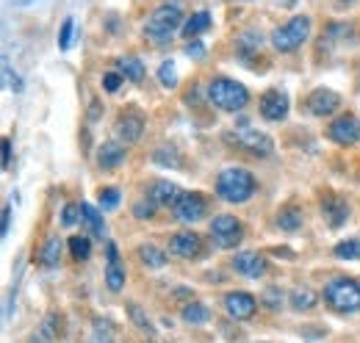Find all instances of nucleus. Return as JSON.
<instances>
[{"label":"nucleus","mask_w":360,"mask_h":343,"mask_svg":"<svg viewBox=\"0 0 360 343\" xmlns=\"http://www.w3.org/2000/svg\"><path fill=\"white\" fill-rule=\"evenodd\" d=\"M180 28H183V14H180L178 6H158L144 25V37L155 47H164V44L172 42V37Z\"/></svg>","instance_id":"f257e3e1"},{"label":"nucleus","mask_w":360,"mask_h":343,"mask_svg":"<svg viewBox=\"0 0 360 343\" xmlns=\"http://www.w3.org/2000/svg\"><path fill=\"white\" fill-rule=\"evenodd\" d=\"M217 191L225 202H247L255 191V177L241 167H233V169H225L217 180Z\"/></svg>","instance_id":"f03ea898"},{"label":"nucleus","mask_w":360,"mask_h":343,"mask_svg":"<svg viewBox=\"0 0 360 343\" xmlns=\"http://www.w3.org/2000/svg\"><path fill=\"white\" fill-rule=\"evenodd\" d=\"M208 100L222 111H241L250 103V91L233 78H214L208 86Z\"/></svg>","instance_id":"7ed1b4c3"},{"label":"nucleus","mask_w":360,"mask_h":343,"mask_svg":"<svg viewBox=\"0 0 360 343\" xmlns=\"http://www.w3.org/2000/svg\"><path fill=\"white\" fill-rule=\"evenodd\" d=\"M324 302L338 313H355L360 310V283L349 277H338L324 288Z\"/></svg>","instance_id":"20e7f679"},{"label":"nucleus","mask_w":360,"mask_h":343,"mask_svg":"<svg viewBox=\"0 0 360 343\" xmlns=\"http://www.w3.org/2000/svg\"><path fill=\"white\" fill-rule=\"evenodd\" d=\"M308 37H311V20L308 17H294L271 34V47L277 53H294L297 47L308 42Z\"/></svg>","instance_id":"39448f33"},{"label":"nucleus","mask_w":360,"mask_h":343,"mask_svg":"<svg viewBox=\"0 0 360 343\" xmlns=\"http://www.w3.org/2000/svg\"><path fill=\"white\" fill-rule=\"evenodd\" d=\"M227 141L230 144H236L238 150H244V153H250V155H255V158H266L271 155V150H274V144H271V138L266 133H261V130H252V128H236L227 133Z\"/></svg>","instance_id":"423d86ee"},{"label":"nucleus","mask_w":360,"mask_h":343,"mask_svg":"<svg viewBox=\"0 0 360 343\" xmlns=\"http://www.w3.org/2000/svg\"><path fill=\"white\" fill-rule=\"evenodd\" d=\"M211 238H214V244L219 250H233L244 238V227H241V221L236 216H227V214L214 216V221H211Z\"/></svg>","instance_id":"0eeeda50"},{"label":"nucleus","mask_w":360,"mask_h":343,"mask_svg":"<svg viewBox=\"0 0 360 343\" xmlns=\"http://www.w3.org/2000/svg\"><path fill=\"white\" fill-rule=\"evenodd\" d=\"M327 136L335 141V144H341V147H352V144H358L360 141V122L355 114H344V117H338L330 128H327Z\"/></svg>","instance_id":"6e6552de"},{"label":"nucleus","mask_w":360,"mask_h":343,"mask_svg":"<svg viewBox=\"0 0 360 343\" xmlns=\"http://www.w3.org/2000/svg\"><path fill=\"white\" fill-rule=\"evenodd\" d=\"M172 211H175V219H178V221L194 224V221H200V219L205 216V200H202V194H197V191L180 194L178 202L172 205Z\"/></svg>","instance_id":"1a4fd4ad"},{"label":"nucleus","mask_w":360,"mask_h":343,"mask_svg":"<svg viewBox=\"0 0 360 343\" xmlns=\"http://www.w3.org/2000/svg\"><path fill=\"white\" fill-rule=\"evenodd\" d=\"M338 108H341V94L333 91V89H324L321 86V89H314L311 97H308V111L314 117H330Z\"/></svg>","instance_id":"9d476101"},{"label":"nucleus","mask_w":360,"mask_h":343,"mask_svg":"<svg viewBox=\"0 0 360 343\" xmlns=\"http://www.w3.org/2000/svg\"><path fill=\"white\" fill-rule=\"evenodd\" d=\"M285 114H288V94L280 89H269L261 97V117L269 122H280L285 119Z\"/></svg>","instance_id":"9b49d317"},{"label":"nucleus","mask_w":360,"mask_h":343,"mask_svg":"<svg viewBox=\"0 0 360 343\" xmlns=\"http://www.w3.org/2000/svg\"><path fill=\"white\" fill-rule=\"evenodd\" d=\"M225 310L230 318H236V321H247V318L255 316L258 302H255V297H250V294L236 291V294H227L225 297Z\"/></svg>","instance_id":"f8f14e48"},{"label":"nucleus","mask_w":360,"mask_h":343,"mask_svg":"<svg viewBox=\"0 0 360 343\" xmlns=\"http://www.w3.org/2000/svg\"><path fill=\"white\" fill-rule=\"evenodd\" d=\"M233 268L247 280H258V277L266 274V260L258 252H238L233 257Z\"/></svg>","instance_id":"ddd939ff"},{"label":"nucleus","mask_w":360,"mask_h":343,"mask_svg":"<svg viewBox=\"0 0 360 343\" xmlns=\"http://www.w3.org/2000/svg\"><path fill=\"white\" fill-rule=\"evenodd\" d=\"M200 250H202V241H200V235L191 233V230L175 233V235L169 238V252L178 257H197Z\"/></svg>","instance_id":"4468645a"},{"label":"nucleus","mask_w":360,"mask_h":343,"mask_svg":"<svg viewBox=\"0 0 360 343\" xmlns=\"http://www.w3.org/2000/svg\"><path fill=\"white\" fill-rule=\"evenodd\" d=\"M117 138L120 141H125V144H134L141 138V133H144V119H141V114H125V117H120V122H117Z\"/></svg>","instance_id":"2eb2a0df"},{"label":"nucleus","mask_w":360,"mask_h":343,"mask_svg":"<svg viewBox=\"0 0 360 343\" xmlns=\"http://www.w3.org/2000/svg\"><path fill=\"white\" fill-rule=\"evenodd\" d=\"M321 214L330 227H341L349 219V205L341 197H327V200H321Z\"/></svg>","instance_id":"dca6fc26"},{"label":"nucleus","mask_w":360,"mask_h":343,"mask_svg":"<svg viewBox=\"0 0 360 343\" xmlns=\"http://www.w3.org/2000/svg\"><path fill=\"white\" fill-rule=\"evenodd\" d=\"M105 283L111 291H122L125 288V266L117 260V247L108 244V268H105Z\"/></svg>","instance_id":"f3484780"},{"label":"nucleus","mask_w":360,"mask_h":343,"mask_svg":"<svg viewBox=\"0 0 360 343\" xmlns=\"http://www.w3.org/2000/svg\"><path fill=\"white\" fill-rule=\"evenodd\" d=\"M178 197H180V188L175 183H169V180H158V183H153V188H150V200H153L155 205H164V208L175 205Z\"/></svg>","instance_id":"a211bd4d"},{"label":"nucleus","mask_w":360,"mask_h":343,"mask_svg":"<svg viewBox=\"0 0 360 343\" xmlns=\"http://www.w3.org/2000/svg\"><path fill=\"white\" fill-rule=\"evenodd\" d=\"M122 161H125V147H122L120 141H108V144H103L100 153H97V164H100L103 169H117Z\"/></svg>","instance_id":"6ab92c4d"},{"label":"nucleus","mask_w":360,"mask_h":343,"mask_svg":"<svg viewBox=\"0 0 360 343\" xmlns=\"http://www.w3.org/2000/svg\"><path fill=\"white\" fill-rule=\"evenodd\" d=\"M211 28V14L208 11H197V14H191L186 22H183V37L186 39H191V37H197V34H202V31H208Z\"/></svg>","instance_id":"aec40b11"},{"label":"nucleus","mask_w":360,"mask_h":343,"mask_svg":"<svg viewBox=\"0 0 360 343\" xmlns=\"http://www.w3.org/2000/svg\"><path fill=\"white\" fill-rule=\"evenodd\" d=\"M117 72H120L122 78H128V81L139 84V81L144 78V64H141L136 56H125V58L117 61Z\"/></svg>","instance_id":"412c9836"},{"label":"nucleus","mask_w":360,"mask_h":343,"mask_svg":"<svg viewBox=\"0 0 360 343\" xmlns=\"http://www.w3.org/2000/svg\"><path fill=\"white\" fill-rule=\"evenodd\" d=\"M277 227H280V230H285V233L300 230V227H302V211H300V208H294V205L283 208V211L277 214Z\"/></svg>","instance_id":"4be33fe9"},{"label":"nucleus","mask_w":360,"mask_h":343,"mask_svg":"<svg viewBox=\"0 0 360 343\" xmlns=\"http://www.w3.org/2000/svg\"><path fill=\"white\" fill-rule=\"evenodd\" d=\"M81 214H84V224L89 227L91 235L103 238V235H105V221H103V216L97 214V208H91L89 202H84V205H81Z\"/></svg>","instance_id":"5701e85b"},{"label":"nucleus","mask_w":360,"mask_h":343,"mask_svg":"<svg viewBox=\"0 0 360 343\" xmlns=\"http://www.w3.org/2000/svg\"><path fill=\"white\" fill-rule=\"evenodd\" d=\"M139 257H141L150 268H161V266H167V252L158 250L155 244H144V247H139Z\"/></svg>","instance_id":"b1692460"},{"label":"nucleus","mask_w":360,"mask_h":343,"mask_svg":"<svg viewBox=\"0 0 360 343\" xmlns=\"http://www.w3.org/2000/svg\"><path fill=\"white\" fill-rule=\"evenodd\" d=\"M208 318H211V310L200 302H188L183 307V321H188V324H205Z\"/></svg>","instance_id":"393cba45"},{"label":"nucleus","mask_w":360,"mask_h":343,"mask_svg":"<svg viewBox=\"0 0 360 343\" xmlns=\"http://www.w3.org/2000/svg\"><path fill=\"white\" fill-rule=\"evenodd\" d=\"M42 263H45L47 268H56L58 266V260H61V238H47L45 247H42Z\"/></svg>","instance_id":"a878e982"},{"label":"nucleus","mask_w":360,"mask_h":343,"mask_svg":"<svg viewBox=\"0 0 360 343\" xmlns=\"http://www.w3.org/2000/svg\"><path fill=\"white\" fill-rule=\"evenodd\" d=\"M70 252H72L75 260H89L91 241L86 238V235H72V238H70Z\"/></svg>","instance_id":"bb28decb"},{"label":"nucleus","mask_w":360,"mask_h":343,"mask_svg":"<svg viewBox=\"0 0 360 343\" xmlns=\"http://www.w3.org/2000/svg\"><path fill=\"white\" fill-rule=\"evenodd\" d=\"M291 304H294V310H311L316 304V294L311 288H297L291 294Z\"/></svg>","instance_id":"cd10ccee"},{"label":"nucleus","mask_w":360,"mask_h":343,"mask_svg":"<svg viewBox=\"0 0 360 343\" xmlns=\"http://www.w3.org/2000/svg\"><path fill=\"white\" fill-rule=\"evenodd\" d=\"M335 257H341V260H358L360 257V241L358 238H349V241L335 244Z\"/></svg>","instance_id":"c85d7f7f"},{"label":"nucleus","mask_w":360,"mask_h":343,"mask_svg":"<svg viewBox=\"0 0 360 343\" xmlns=\"http://www.w3.org/2000/svg\"><path fill=\"white\" fill-rule=\"evenodd\" d=\"M128 313H131V318H134V324L144 332V335H150L153 338V324L147 321V316H144V310L139 307V304H128Z\"/></svg>","instance_id":"c756f323"},{"label":"nucleus","mask_w":360,"mask_h":343,"mask_svg":"<svg viewBox=\"0 0 360 343\" xmlns=\"http://www.w3.org/2000/svg\"><path fill=\"white\" fill-rule=\"evenodd\" d=\"M100 208L103 211H114L117 205H120V191L117 188H100Z\"/></svg>","instance_id":"7c9ffc66"},{"label":"nucleus","mask_w":360,"mask_h":343,"mask_svg":"<svg viewBox=\"0 0 360 343\" xmlns=\"http://www.w3.org/2000/svg\"><path fill=\"white\" fill-rule=\"evenodd\" d=\"M158 81L167 86V89H172V86L178 84V72H175V64L172 61H164L158 67Z\"/></svg>","instance_id":"2f4dec72"},{"label":"nucleus","mask_w":360,"mask_h":343,"mask_svg":"<svg viewBox=\"0 0 360 343\" xmlns=\"http://www.w3.org/2000/svg\"><path fill=\"white\" fill-rule=\"evenodd\" d=\"M261 302H264L269 310H280V304H283V294H280V288H277V285L266 288V294L261 297Z\"/></svg>","instance_id":"473e14b6"},{"label":"nucleus","mask_w":360,"mask_h":343,"mask_svg":"<svg viewBox=\"0 0 360 343\" xmlns=\"http://www.w3.org/2000/svg\"><path fill=\"white\" fill-rule=\"evenodd\" d=\"M81 205H75V202H72V205H67V208H64V214H61V224H64V227H72V224H78V219H81Z\"/></svg>","instance_id":"72a5a7b5"},{"label":"nucleus","mask_w":360,"mask_h":343,"mask_svg":"<svg viewBox=\"0 0 360 343\" xmlns=\"http://www.w3.org/2000/svg\"><path fill=\"white\" fill-rule=\"evenodd\" d=\"M72 22H75L72 17H67V20L61 22V34H58V47H61V50L70 47V39H72Z\"/></svg>","instance_id":"f704fd0d"},{"label":"nucleus","mask_w":360,"mask_h":343,"mask_svg":"<svg viewBox=\"0 0 360 343\" xmlns=\"http://www.w3.org/2000/svg\"><path fill=\"white\" fill-rule=\"evenodd\" d=\"M155 202L153 200H141V202H136V208H134V216H139V219H150V216L155 214Z\"/></svg>","instance_id":"c9c22d12"},{"label":"nucleus","mask_w":360,"mask_h":343,"mask_svg":"<svg viewBox=\"0 0 360 343\" xmlns=\"http://www.w3.org/2000/svg\"><path fill=\"white\" fill-rule=\"evenodd\" d=\"M120 86H122V75H120V72H105V75H103V89H105V91L114 94V91H120Z\"/></svg>","instance_id":"e433bc0d"},{"label":"nucleus","mask_w":360,"mask_h":343,"mask_svg":"<svg viewBox=\"0 0 360 343\" xmlns=\"http://www.w3.org/2000/svg\"><path fill=\"white\" fill-rule=\"evenodd\" d=\"M186 56H188V58H202V56H205V44L191 42L188 47H186Z\"/></svg>","instance_id":"4c0bfd02"},{"label":"nucleus","mask_w":360,"mask_h":343,"mask_svg":"<svg viewBox=\"0 0 360 343\" xmlns=\"http://www.w3.org/2000/svg\"><path fill=\"white\" fill-rule=\"evenodd\" d=\"M11 164V138H3V169H8Z\"/></svg>","instance_id":"58836bf2"},{"label":"nucleus","mask_w":360,"mask_h":343,"mask_svg":"<svg viewBox=\"0 0 360 343\" xmlns=\"http://www.w3.org/2000/svg\"><path fill=\"white\" fill-rule=\"evenodd\" d=\"M8 221H11V208H3V235H8Z\"/></svg>","instance_id":"ea45409f"},{"label":"nucleus","mask_w":360,"mask_h":343,"mask_svg":"<svg viewBox=\"0 0 360 343\" xmlns=\"http://www.w3.org/2000/svg\"><path fill=\"white\" fill-rule=\"evenodd\" d=\"M31 343H53V341H50V338H47L45 332H42V330H39V332H37V335H34V338H31Z\"/></svg>","instance_id":"a19ab883"},{"label":"nucleus","mask_w":360,"mask_h":343,"mask_svg":"<svg viewBox=\"0 0 360 343\" xmlns=\"http://www.w3.org/2000/svg\"><path fill=\"white\" fill-rule=\"evenodd\" d=\"M341 3H355V0H341Z\"/></svg>","instance_id":"79ce46f5"}]
</instances>
